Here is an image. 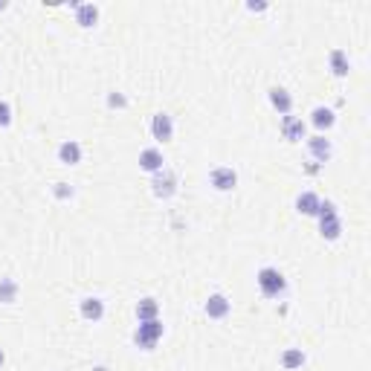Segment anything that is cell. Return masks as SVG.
Wrapping results in <instances>:
<instances>
[{"label": "cell", "mask_w": 371, "mask_h": 371, "mask_svg": "<svg viewBox=\"0 0 371 371\" xmlns=\"http://www.w3.org/2000/svg\"><path fill=\"white\" fill-rule=\"evenodd\" d=\"M316 220H319V235H322L325 241H339L342 238V215H339V206L331 201V197H325V201H319V212H316Z\"/></svg>", "instance_id": "6da1fadb"}, {"label": "cell", "mask_w": 371, "mask_h": 371, "mask_svg": "<svg viewBox=\"0 0 371 371\" xmlns=\"http://www.w3.org/2000/svg\"><path fill=\"white\" fill-rule=\"evenodd\" d=\"M256 284H258V293L264 296V299H282V296L287 293V279L279 267H261L256 273Z\"/></svg>", "instance_id": "7a4b0ae2"}, {"label": "cell", "mask_w": 371, "mask_h": 371, "mask_svg": "<svg viewBox=\"0 0 371 371\" xmlns=\"http://www.w3.org/2000/svg\"><path fill=\"white\" fill-rule=\"evenodd\" d=\"M163 337H165L163 319H151V322H139V325H137V331H134V345H137L139 351H154Z\"/></svg>", "instance_id": "3957f363"}, {"label": "cell", "mask_w": 371, "mask_h": 371, "mask_svg": "<svg viewBox=\"0 0 371 371\" xmlns=\"http://www.w3.org/2000/svg\"><path fill=\"white\" fill-rule=\"evenodd\" d=\"M177 189H180V177H177V171H171L168 165L163 171H157V175H151V194L157 201H171V197L177 194Z\"/></svg>", "instance_id": "277c9868"}, {"label": "cell", "mask_w": 371, "mask_h": 371, "mask_svg": "<svg viewBox=\"0 0 371 371\" xmlns=\"http://www.w3.org/2000/svg\"><path fill=\"white\" fill-rule=\"evenodd\" d=\"M209 186H212L215 191H220V194L235 191V189H238V171H235L232 165H215V168L209 171Z\"/></svg>", "instance_id": "5b68a950"}, {"label": "cell", "mask_w": 371, "mask_h": 371, "mask_svg": "<svg viewBox=\"0 0 371 371\" xmlns=\"http://www.w3.org/2000/svg\"><path fill=\"white\" fill-rule=\"evenodd\" d=\"M148 131H151V139L154 142L165 145V142L175 139V119H171V113L160 111V113L151 116V122H148Z\"/></svg>", "instance_id": "8992f818"}, {"label": "cell", "mask_w": 371, "mask_h": 371, "mask_svg": "<svg viewBox=\"0 0 371 371\" xmlns=\"http://www.w3.org/2000/svg\"><path fill=\"white\" fill-rule=\"evenodd\" d=\"M279 134H282L284 142H302V139H308V122L302 116L287 113L279 122Z\"/></svg>", "instance_id": "52a82bcc"}, {"label": "cell", "mask_w": 371, "mask_h": 371, "mask_svg": "<svg viewBox=\"0 0 371 371\" xmlns=\"http://www.w3.org/2000/svg\"><path fill=\"white\" fill-rule=\"evenodd\" d=\"M305 145H308V154H310L313 163H319V165L331 163V157H334V142H331L325 134H313V137H308Z\"/></svg>", "instance_id": "ba28073f"}, {"label": "cell", "mask_w": 371, "mask_h": 371, "mask_svg": "<svg viewBox=\"0 0 371 371\" xmlns=\"http://www.w3.org/2000/svg\"><path fill=\"white\" fill-rule=\"evenodd\" d=\"M203 313L212 319V322H224V319L232 313V302L227 293H212L209 299L203 302Z\"/></svg>", "instance_id": "9c48e42d"}, {"label": "cell", "mask_w": 371, "mask_h": 371, "mask_svg": "<svg viewBox=\"0 0 371 371\" xmlns=\"http://www.w3.org/2000/svg\"><path fill=\"white\" fill-rule=\"evenodd\" d=\"M108 313V305L102 296H84V299H79V316L84 319V322H102Z\"/></svg>", "instance_id": "30bf717a"}, {"label": "cell", "mask_w": 371, "mask_h": 371, "mask_svg": "<svg viewBox=\"0 0 371 371\" xmlns=\"http://www.w3.org/2000/svg\"><path fill=\"white\" fill-rule=\"evenodd\" d=\"M137 163H139V171H145V175H157V171L165 168V154H163V148L151 145V148H142Z\"/></svg>", "instance_id": "8fae6325"}, {"label": "cell", "mask_w": 371, "mask_h": 371, "mask_svg": "<svg viewBox=\"0 0 371 371\" xmlns=\"http://www.w3.org/2000/svg\"><path fill=\"white\" fill-rule=\"evenodd\" d=\"M56 157H58V163H61V165H67V168L82 165V160H84V148H82V142H79V139H64V142L58 145Z\"/></svg>", "instance_id": "7c38bea8"}, {"label": "cell", "mask_w": 371, "mask_h": 371, "mask_svg": "<svg viewBox=\"0 0 371 371\" xmlns=\"http://www.w3.org/2000/svg\"><path fill=\"white\" fill-rule=\"evenodd\" d=\"M308 125H310V128H316V134L331 131V128L337 125V111H334V108H328V105H316V108L310 111Z\"/></svg>", "instance_id": "4fadbf2b"}, {"label": "cell", "mask_w": 371, "mask_h": 371, "mask_svg": "<svg viewBox=\"0 0 371 371\" xmlns=\"http://www.w3.org/2000/svg\"><path fill=\"white\" fill-rule=\"evenodd\" d=\"M267 102H270V108H273L279 116H287V113H293V93L287 90V87H279V84H273L267 90Z\"/></svg>", "instance_id": "5bb4252c"}, {"label": "cell", "mask_w": 371, "mask_h": 371, "mask_svg": "<svg viewBox=\"0 0 371 371\" xmlns=\"http://www.w3.org/2000/svg\"><path fill=\"white\" fill-rule=\"evenodd\" d=\"M328 70H331L334 79H348V73H351V58H348V53H345L342 46H334L331 53H328Z\"/></svg>", "instance_id": "9a60e30c"}, {"label": "cell", "mask_w": 371, "mask_h": 371, "mask_svg": "<svg viewBox=\"0 0 371 371\" xmlns=\"http://www.w3.org/2000/svg\"><path fill=\"white\" fill-rule=\"evenodd\" d=\"M70 9L76 12V23L82 30H93L99 23V15H102V9H99L96 4H76V0L70 4Z\"/></svg>", "instance_id": "2e32d148"}, {"label": "cell", "mask_w": 371, "mask_h": 371, "mask_svg": "<svg viewBox=\"0 0 371 371\" xmlns=\"http://www.w3.org/2000/svg\"><path fill=\"white\" fill-rule=\"evenodd\" d=\"M134 313H137V322H151V319H160V302L154 299V296H145V299L137 302Z\"/></svg>", "instance_id": "e0dca14e"}, {"label": "cell", "mask_w": 371, "mask_h": 371, "mask_svg": "<svg viewBox=\"0 0 371 371\" xmlns=\"http://www.w3.org/2000/svg\"><path fill=\"white\" fill-rule=\"evenodd\" d=\"M305 363H308V354H305L302 348H284V351L279 354L282 371H299Z\"/></svg>", "instance_id": "ac0fdd59"}, {"label": "cell", "mask_w": 371, "mask_h": 371, "mask_svg": "<svg viewBox=\"0 0 371 371\" xmlns=\"http://www.w3.org/2000/svg\"><path fill=\"white\" fill-rule=\"evenodd\" d=\"M319 201H322V197H319L316 191H302L299 197H296V212L305 215V218H316Z\"/></svg>", "instance_id": "d6986e66"}, {"label": "cell", "mask_w": 371, "mask_h": 371, "mask_svg": "<svg viewBox=\"0 0 371 371\" xmlns=\"http://www.w3.org/2000/svg\"><path fill=\"white\" fill-rule=\"evenodd\" d=\"M18 293H20V284L12 276H0V305H15Z\"/></svg>", "instance_id": "ffe728a7"}, {"label": "cell", "mask_w": 371, "mask_h": 371, "mask_svg": "<svg viewBox=\"0 0 371 371\" xmlns=\"http://www.w3.org/2000/svg\"><path fill=\"white\" fill-rule=\"evenodd\" d=\"M49 191H53V197H56L58 203H67V201H73V197H76V186L67 183V180H56L53 186H49Z\"/></svg>", "instance_id": "44dd1931"}, {"label": "cell", "mask_w": 371, "mask_h": 371, "mask_svg": "<svg viewBox=\"0 0 371 371\" xmlns=\"http://www.w3.org/2000/svg\"><path fill=\"white\" fill-rule=\"evenodd\" d=\"M105 105L111 108V111H128V96L125 93H119V90H111L108 96H105Z\"/></svg>", "instance_id": "7402d4cb"}, {"label": "cell", "mask_w": 371, "mask_h": 371, "mask_svg": "<svg viewBox=\"0 0 371 371\" xmlns=\"http://www.w3.org/2000/svg\"><path fill=\"white\" fill-rule=\"evenodd\" d=\"M12 105H9V99H0V128H9L12 125Z\"/></svg>", "instance_id": "603a6c76"}, {"label": "cell", "mask_w": 371, "mask_h": 371, "mask_svg": "<svg viewBox=\"0 0 371 371\" xmlns=\"http://www.w3.org/2000/svg\"><path fill=\"white\" fill-rule=\"evenodd\" d=\"M322 168H325V165H319V163H313V160L302 165V171H305V175H308V177H316V175H319V171H322Z\"/></svg>", "instance_id": "cb8c5ba5"}, {"label": "cell", "mask_w": 371, "mask_h": 371, "mask_svg": "<svg viewBox=\"0 0 371 371\" xmlns=\"http://www.w3.org/2000/svg\"><path fill=\"white\" fill-rule=\"evenodd\" d=\"M267 9H270V4H246V12H253V15H261Z\"/></svg>", "instance_id": "d4e9b609"}, {"label": "cell", "mask_w": 371, "mask_h": 371, "mask_svg": "<svg viewBox=\"0 0 371 371\" xmlns=\"http://www.w3.org/2000/svg\"><path fill=\"white\" fill-rule=\"evenodd\" d=\"M4 365H6V351L0 348V368H4Z\"/></svg>", "instance_id": "484cf974"}, {"label": "cell", "mask_w": 371, "mask_h": 371, "mask_svg": "<svg viewBox=\"0 0 371 371\" xmlns=\"http://www.w3.org/2000/svg\"><path fill=\"white\" fill-rule=\"evenodd\" d=\"M9 9V4H6V0H0V12H6Z\"/></svg>", "instance_id": "4316f807"}, {"label": "cell", "mask_w": 371, "mask_h": 371, "mask_svg": "<svg viewBox=\"0 0 371 371\" xmlns=\"http://www.w3.org/2000/svg\"><path fill=\"white\" fill-rule=\"evenodd\" d=\"M93 371H111L108 365H93Z\"/></svg>", "instance_id": "83f0119b"}]
</instances>
